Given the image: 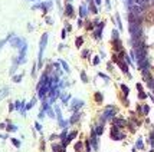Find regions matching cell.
Returning a JSON list of instances; mask_svg holds the SVG:
<instances>
[{"label":"cell","instance_id":"6da1fadb","mask_svg":"<svg viewBox=\"0 0 154 152\" xmlns=\"http://www.w3.org/2000/svg\"><path fill=\"white\" fill-rule=\"evenodd\" d=\"M48 37H49L48 33H43L42 37H40V49H39V62H38V66H42V58H43V52H45V47H46V43H48Z\"/></svg>","mask_w":154,"mask_h":152},{"label":"cell","instance_id":"7a4b0ae2","mask_svg":"<svg viewBox=\"0 0 154 152\" xmlns=\"http://www.w3.org/2000/svg\"><path fill=\"white\" fill-rule=\"evenodd\" d=\"M115 113H117V109H115L114 106H107V108H105V112H104V115H102V121H107V119L112 118Z\"/></svg>","mask_w":154,"mask_h":152},{"label":"cell","instance_id":"3957f363","mask_svg":"<svg viewBox=\"0 0 154 152\" xmlns=\"http://www.w3.org/2000/svg\"><path fill=\"white\" fill-rule=\"evenodd\" d=\"M124 136H125V135L121 134L117 126H114V128L111 129V138H112V139H115V141H121V139H124Z\"/></svg>","mask_w":154,"mask_h":152},{"label":"cell","instance_id":"277c9868","mask_svg":"<svg viewBox=\"0 0 154 152\" xmlns=\"http://www.w3.org/2000/svg\"><path fill=\"white\" fill-rule=\"evenodd\" d=\"M25 42H26V40H23L22 37H16V36H13L12 39H10V45H12L13 47H18V49H20Z\"/></svg>","mask_w":154,"mask_h":152},{"label":"cell","instance_id":"5b68a950","mask_svg":"<svg viewBox=\"0 0 154 152\" xmlns=\"http://www.w3.org/2000/svg\"><path fill=\"white\" fill-rule=\"evenodd\" d=\"M114 62L121 68V70L124 72V73H127L128 75V78H131V75L128 73V66H127V63H125V60H119V59H117V58H114Z\"/></svg>","mask_w":154,"mask_h":152},{"label":"cell","instance_id":"8992f818","mask_svg":"<svg viewBox=\"0 0 154 152\" xmlns=\"http://www.w3.org/2000/svg\"><path fill=\"white\" fill-rule=\"evenodd\" d=\"M104 26H105V23L104 22H99L98 23V26H97V29L94 30V37L97 40H99L101 39V34H102V29H104Z\"/></svg>","mask_w":154,"mask_h":152},{"label":"cell","instance_id":"52a82bcc","mask_svg":"<svg viewBox=\"0 0 154 152\" xmlns=\"http://www.w3.org/2000/svg\"><path fill=\"white\" fill-rule=\"evenodd\" d=\"M143 10H144V7H141L140 4H132V6H130V13H132V14H135V16H141V14H143Z\"/></svg>","mask_w":154,"mask_h":152},{"label":"cell","instance_id":"ba28073f","mask_svg":"<svg viewBox=\"0 0 154 152\" xmlns=\"http://www.w3.org/2000/svg\"><path fill=\"white\" fill-rule=\"evenodd\" d=\"M81 106H84V102H82V101H78V99H74L72 103H71V108H72L74 112H76Z\"/></svg>","mask_w":154,"mask_h":152},{"label":"cell","instance_id":"9c48e42d","mask_svg":"<svg viewBox=\"0 0 154 152\" xmlns=\"http://www.w3.org/2000/svg\"><path fill=\"white\" fill-rule=\"evenodd\" d=\"M87 14H88L87 4H81L79 6V16H81V19H85V17H87Z\"/></svg>","mask_w":154,"mask_h":152},{"label":"cell","instance_id":"30bf717a","mask_svg":"<svg viewBox=\"0 0 154 152\" xmlns=\"http://www.w3.org/2000/svg\"><path fill=\"white\" fill-rule=\"evenodd\" d=\"M91 145L94 146V151L98 149V138H97V134L92 131V136H91Z\"/></svg>","mask_w":154,"mask_h":152},{"label":"cell","instance_id":"8fae6325","mask_svg":"<svg viewBox=\"0 0 154 152\" xmlns=\"http://www.w3.org/2000/svg\"><path fill=\"white\" fill-rule=\"evenodd\" d=\"M65 14H66L68 17H72V16H74V7H72L71 3L66 4V7H65Z\"/></svg>","mask_w":154,"mask_h":152},{"label":"cell","instance_id":"7c38bea8","mask_svg":"<svg viewBox=\"0 0 154 152\" xmlns=\"http://www.w3.org/2000/svg\"><path fill=\"white\" fill-rule=\"evenodd\" d=\"M114 125H115L117 128H123V126H125V125H127V122H125L124 119L117 118V119H114Z\"/></svg>","mask_w":154,"mask_h":152},{"label":"cell","instance_id":"4fadbf2b","mask_svg":"<svg viewBox=\"0 0 154 152\" xmlns=\"http://www.w3.org/2000/svg\"><path fill=\"white\" fill-rule=\"evenodd\" d=\"M89 3H91V4H89V10H91L94 14H98V9H97V4H94V2H92V0H91Z\"/></svg>","mask_w":154,"mask_h":152},{"label":"cell","instance_id":"5bb4252c","mask_svg":"<svg viewBox=\"0 0 154 152\" xmlns=\"http://www.w3.org/2000/svg\"><path fill=\"white\" fill-rule=\"evenodd\" d=\"M35 103H36V98H33L27 105H26V108H25V110H29V109H32L33 106H35Z\"/></svg>","mask_w":154,"mask_h":152},{"label":"cell","instance_id":"9a60e30c","mask_svg":"<svg viewBox=\"0 0 154 152\" xmlns=\"http://www.w3.org/2000/svg\"><path fill=\"white\" fill-rule=\"evenodd\" d=\"M7 93H9V88H3L2 90H0V99H3L7 96Z\"/></svg>","mask_w":154,"mask_h":152},{"label":"cell","instance_id":"2e32d148","mask_svg":"<svg viewBox=\"0 0 154 152\" xmlns=\"http://www.w3.org/2000/svg\"><path fill=\"white\" fill-rule=\"evenodd\" d=\"M23 106H25V102H20V101L14 102V109H18V110H19V109H22ZM22 110H23V109H22Z\"/></svg>","mask_w":154,"mask_h":152},{"label":"cell","instance_id":"e0dca14e","mask_svg":"<svg viewBox=\"0 0 154 152\" xmlns=\"http://www.w3.org/2000/svg\"><path fill=\"white\" fill-rule=\"evenodd\" d=\"M82 43H84V39H82L81 36H78V37H76V40H75V46H76V47H81Z\"/></svg>","mask_w":154,"mask_h":152},{"label":"cell","instance_id":"ac0fdd59","mask_svg":"<svg viewBox=\"0 0 154 152\" xmlns=\"http://www.w3.org/2000/svg\"><path fill=\"white\" fill-rule=\"evenodd\" d=\"M45 112L48 113V115H49L50 118H53V116H55V113H53V110H52V108H50V105H49V106H48V108L45 109Z\"/></svg>","mask_w":154,"mask_h":152},{"label":"cell","instance_id":"d6986e66","mask_svg":"<svg viewBox=\"0 0 154 152\" xmlns=\"http://www.w3.org/2000/svg\"><path fill=\"white\" fill-rule=\"evenodd\" d=\"M12 37H13V34H9V36L6 37V39H3V40H0V49H2V47L4 46V43H6L7 40H10V39H12Z\"/></svg>","mask_w":154,"mask_h":152},{"label":"cell","instance_id":"ffe728a7","mask_svg":"<svg viewBox=\"0 0 154 152\" xmlns=\"http://www.w3.org/2000/svg\"><path fill=\"white\" fill-rule=\"evenodd\" d=\"M79 121V113H75V115L69 119V123H75V122H78Z\"/></svg>","mask_w":154,"mask_h":152},{"label":"cell","instance_id":"44dd1931","mask_svg":"<svg viewBox=\"0 0 154 152\" xmlns=\"http://www.w3.org/2000/svg\"><path fill=\"white\" fill-rule=\"evenodd\" d=\"M61 98H62V102H63V103H66L68 101H69L71 95H69V93H65V95H61Z\"/></svg>","mask_w":154,"mask_h":152},{"label":"cell","instance_id":"7402d4cb","mask_svg":"<svg viewBox=\"0 0 154 152\" xmlns=\"http://www.w3.org/2000/svg\"><path fill=\"white\" fill-rule=\"evenodd\" d=\"M94 132H95V134H97V135H101V134H102V132H104V128H102V125H99V126H97Z\"/></svg>","mask_w":154,"mask_h":152},{"label":"cell","instance_id":"603a6c76","mask_svg":"<svg viewBox=\"0 0 154 152\" xmlns=\"http://www.w3.org/2000/svg\"><path fill=\"white\" fill-rule=\"evenodd\" d=\"M115 22H117V26H118V29L121 30V29H123V25H121V19H119V16H118V14L115 16Z\"/></svg>","mask_w":154,"mask_h":152},{"label":"cell","instance_id":"cb8c5ba5","mask_svg":"<svg viewBox=\"0 0 154 152\" xmlns=\"http://www.w3.org/2000/svg\"><path fill=\"white\" fill-rule=\"evenodd\" d=\"M81 79H82V82H84V83H87V82H88V76H87V73H85L84 70L81 72Z\"/></svg>","mask_w":154,"mask_h":152},{"label":"cell","instance_id":"d4e9b609","mask_svg":"<svg viewBox=\"0 0 154 152\" xmlns=\"http://www.w3.org/2000/svg\"><path fill=\"white\" fill-rule=\"evenodd\" d=\"M95 101H97L98 103H101V102H102V93H99V92H97V93H95Z\"/></svg>","mask_w":154,"mask_h":152},{"label":"cell","instance_id":"484cf974","mask_svg":"<svg viewBox=\"0 0 154 152\" xmlns=\"http://www.w3.org/2000/svg\"><path fill=\"white\" fill-rule=\"evenodd\" d=\"M59 63L62 65V68L65 69V72H69V66H68V63H66L65 60H59Z\"/></svg>","mask_w":154,"mask_h":152},{"label":"cell","instance_id":"4316f807","mask_svg":"<svg viewBox=\"0 0 154 152\" xmlns=\"http://www.w3.org/2000/svg\"><path fill=\"white\" fill-rule=\"evenodd\" d=\"M7 131L9 132H16V131H18V126H16V125H9L7 126Z\"/></svg>","mask_w":154,"mask_h":152},{"label":"cell","instance_id":"83f0119b","mask_svg":"<svg viewBox=\"0 0 154 152\" xmlns=\"http://www.w3.org/2000/svg\"><path fill=\"white\" fill-rule=\"evenodd\" d=\"M81 149H82V142H76L75 144V151L76 152H81Z\"/></svg>","mask_w":154,"mask_h":152},{"label":"cell","instance_id":"f1b7e54d","mask_svg":"<svg viewBox=\"0 0 154 152\" xmlns=\"http://www.w3.org/2000/svg\"><path fill=\"white\" fill-rule=\"evenodd\" d=\"M112 39H114V40L119 39V33H118L117 30H112Z\"/></svg>","mask_w":154,"mask_h":152},{"label":"cell","instance_id":"f546056e","mask_svg":"<svg viewBox=\"0 0 154 152\" xmlns=\"http://www.w3.org/2000/svg\"><path fill=\"white\" fill-rule=\"evenodd\" d=\"M138 98H140V99H145V98H147V95H145L143 90H138Z\"/></svg>","mask_w":154,"mask_h":152},{"label":"cell","instance_id":"4dcf8cb0","mask_svg":"<svg viewBox=\"0 0 154 152\" xmlns=\"http://www.w3.org/2000/svg\"><path fill=\"white\" fill-rule=\"evenodd\" d=\"M22 80V75H16L13 76V82H20Z\"/></svg>","mask_w":154,"mask_h":152},{"label":"cell","instance_id":"1f68e13d","mask_svg":"<svg viewBox=\"0 0 154 152\" xmlns=\"http://www.w3.org/2000/svg\"><path fill=\"white\" fill-rule=\"evenodd\" d=\"M99 76H101L102 79H105V82H110V78H108V76H107L105 73H102V72H99Z\"/></svg>","mask_w":154,"mask_h":152},{"label":"cell","instance_id":"d6a6232c","mask_svg":"<svg viewBox=\"0 0 154 152\" xmlns=\"http://www.w3.org/2000/svg\"><path fill=\"white\" fill-rule=\"evenodd\" d=\"M148 110H150V106L148 105H143V113H145V115H147Z\"/></svg>","mask_w":154,"mask_h":152},{"label":"cell","instance_id":"836d02e7","mask_svg":"<svg viewBox=\"0 0 154 152\" xmlns=\"http://www.w3.org/2000/svg\"><path fill=\"white\" fill-rule=\"evenodd\" d=\"M12 144H13L16 148H20V142H19L18 139H12Z\"/></svg>","mask_w":154,"mask_h":152},{"label":"cell","instance_id":"e575fe53","mask_svg":"<svg viewBox=\"0 0 154 152\" xmlns=\"http://www.w3.org/2000/svg\"><path fill=\"white\" fill-rule=\"evenodd\" d=\"M121 89H123V92H124L125 95H128V93H130V89H128L125 85H121Z\"/></svg>","mask_w":154,"mask_h":152},{"label":"cell","instance_id":"d590c367","mask_svg":"<svg viewBox=\"0 0 154 152\" xmlns=\"http://www.w3.org/2000/svg\"><path fill=\"white\" fill-rule=\"evenodd\" d=\"M147 85H148V88H150V89H153V90H154V79H150Z\"/></svg>","mask_w":154,"mask_h":152},{"label":"cell","instance_id":"8d00e7d4","mask_svg":"<svg viewBox=\"0 0 154 152\" xmlns=\"http://www.w3.org/2000/svg\"><path fill=\"white\" fill-rule=\"evenodd\" d=\"M98 63H99V58H98V56H95V58H94V60H92V65H95V66H97Z\"/></svg>","mask_w":154,"mask_h":152},{"label":"cell","instance_id":"74e56055","mask_svg":"<svg viewBox=\"0 0 154 152\" xmlns=\"http://www.w3.org/2000/svg\"><path fill=\"white\" fill-rule=\"evenodd\" d=\"M137 148L143 149V142H141V139H138V141H137Z\"/></svg>","mask_w":154,"mask_h":152},{"label":"cell","instance_id":"f35d334b","mask_svg":"<svg viewBox=\"0 0 154 152\" xmlns=\"http://www.w3.org/2000/svg\"><path fill=\"white\" fill-rule=\"evenodd\" d=\"M88 55H89L88 50H84V52H82V56H84V58H88Z\"/></svg>","mask_w":154,"mask_h":152},{"label":"cell","instance_id":"ab89813d","mask_svg":"<svg viewBox=\"0 0 154 152\" xmlns=\"http://www.w3.org/2000/svg\"><path fill=\"white\" fill-rule=\"evenodd\" d=\"M35 126H36V129H38V131H42V126H40V123H39V122H36V123H35Z\"/></svg>","mask_w":154,"mask_h":152},{"label":"cell","instance_id":"60d3db41","mask_svg":"<svg viewBox=\"0 0 154 152\" xmlns=\"http://www.w3.org/2000/svg\"><path fill=\"white\" fill-rule=\"evenodd\" d=\"M46 22H48L49 25H52V23H53V20H52V19H50V17H46Z\"/></svg>","mask_w":154,"mask_h":152},{"label":"cell","instance_id":"b9f144b4","mask_svg":"<svg viewBox=\"0 0 154 152\" xmlns=\"http://www.w3.org/2000/svg\"><path fill=\"white\" fill-rule=\"evenodd\" d=\"M65 37H66V29L62 30V39H65Z\"/></svg>","mask_w":154,"mask_h":152},{"label":"cell","instance_id":"7bdbcfd3","mask_svg":"<svg viewBox=\"0 0 154 152\" xmlns=\"http://www.w3.org/2000/svg\"><path fill=\"white\" fill-rule=\"evenodd\" d=\"M71 30H72V27H71V25H68V23H66V32H71Z\"/></svg>","mask_w":154,"mask_h":152},{"label":"cell","instance_id":"ee69618b","mask_svg":"<svg viewBox=\"0 0 154 152\" xmlns=\"http://www.w3.org/2000/svg\"><path fill=\"white\" fill-rule=\"evenodd\" d=\"M82 25H84V22H82V19H79V20H78V26H79V27H82Z\"/></svg>","mask_w":154,"mask_h":152},{"label":"cell","instance_id":"f6af8a7d","mask_svg":"<svg viewBox=\"0 0 154 152\" xmlns=\"http://www.w3.org/2000/svg\"><path fill=\"white\" fill-rule=\"evenodd\" d=\"M137 89H138V90H143V86H141L140 83H137Z\"/></svg>","mask_w":154,"mask_h":152},{"label":"cell","instance_id":"bcb514c9","mask_svg":"<svg viewBox=\"0 0 154 152\" xmlns=\"http://www.w3.org/2000/svg\"><path fill=\"white\" fill-rule=\"evenodd\" d=\"M105 3H107V9H111V6H110V0H105Z\"/></svg>","mask_w":154,"mask_h":152},{"label":"cell","instance_id":"7dc6e473","mask_svg":"<svg viewBox=\"0 0 154 152\" xmlns=\"http://www.w3.org/2000/svg\"><path fill=\"white\" fill-rule=\"evenodd\" d=\"M101 2H102V0H95V4H97V6H99V4H101Z\"/></svg>","mask_w":154,"mask_h":152},{"label":"cell","instance_id":"c3c4849f","mask_svg":"<svg viewBox=\"0 0 154 152\" xmlns=\"http://www.w3.org/2000/svg\"><path fill=\"white\" fill-rule=\"evenodd\" d=\"M134 2H135L137 4H141V3H143V0H134Z\"/></svg>","mask_w":154,"mask_h":152},{"label":"cell","instance_id":"681fc988","mask_svg":"<svg viewBox=\"0 0 154 152\" xmlns=\"http://www.w3.org/2000/svg\"><path fill=\"white\" fill-rule=\"evenodd\" d=\"M29 2H35V0H29Z\"/></svg>","mask_w":154,"mask_h":152},{"label":"cell","instance_id":"f907efd6","mask_svg":"<svg viewBox=\"0 0 154 152\" xmlns=\"http://www.w3.org/2000/svg\"><path fill=\"white\" fill-rule=\"evenodd\" d=\"M88 2H91V0H88Z\"/></svg>","mask_w":154,"mask_h":152},{"label":"cell","instance_id":"816d5d0a","mask_svg":"<svg viewBox=\"0 0 154 152\" xmlns=\"http://www.w3.org/2000/svg\"><path fill=\"white\" fill-rule=\"evenodd\" d=\"M68 2H69V0H68Z\"/></svg>","mask_w":154,"mask_h":152}]
</instances>
